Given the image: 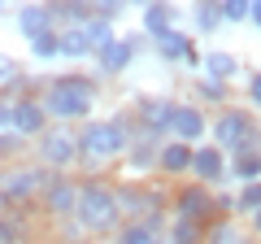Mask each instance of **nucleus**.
<instances>
[{
	"mask_svg": "<svg viewBox=\"0 0 261 244\" xmlns=\"http://www.w3.org/2000/svg\"><path fill=\"white\" fill-rule=\"evenodd\" d=\"M170 22H174V13H170L166 5H148V9H144V27H148L152 39H157L161 31H170Z\"/></svg>",
	"mask_w": 261,
	"mask_h": 244,
	"instance_id": "5701e85b",
	"label": "nucleus"
},
{
	"mask_svg": "<svg viewBox=\"0 0 261 244\" xmlns=\"http://www.w3.org/2000/svg\"><path fill=\"white\" fill-rule=\"evenodd\" d=\"M79 188H83V183H74V179H48V188L39 192V197H44V209L53 218H61V223H70V218H74V209H79Z\"/></svg>",
	"mask_w": 261,
	"mask_h": 244,
	"instance_id": "423d86ee",
	"label": "nucleus"
},
{
	"mask_svg": "<svg viewBox=\"0 0 261 244\" xmlns=\"http://www.w3.org/2000/svg\"><path fill=\"white\" fill-rule=\"evenodd\" d=\"M13 153H22V140L13 131H0V157H13Z\"/></svg>",
	"mask_w": 261,
	"mask_h": 244,
	"instance_id": "2f4dec72",
	"label": "nucleus"
},
{
	"mask_svg": "<svg viewBox=\"0 0 261 244\" xmlns=\"http://www.w3.org/2000/svg\"><path fill=\"white\" fill-rule=\"evenodd\" d=\"M48 170L44 166H13V170H5L0 175V205L9 209V205H22V201H31L35 192H44L48 188Z\"/></svg>",
	"mask_w": 261,
	"mask_h": 244,
	"instance_id": "20e7f679",
	"label": "nucleus"
},
{
	"mask_svg": "<svg viewBox=\"0 0 261 244\" xmlns=\"http://www.w3.org/2000/svg\"><path fill=\"white\" fill-rule=\"evenodd\" d=\"M222 170H226V153L218 149V144H200V149H192V175L200 179V183L222 179Z\"/></svg>",
	"mask_w": 261,
	"mask_h": 244,
	"instance_id": "ddd939ff",
	"label": "nucleus"
},
{
	"mask_svg": "<svg viewBox=\"0 0 261 244\" xmlns=\"http://www.w3.org/2000/svg\"><path fill=\"white\" fill-rule=\"evenodd\" d=\"M252 223H257V231H261V209H257V214H252Z\"/></svg>",
	"mask_w": 261,
	"mask_h": 244,
	"instance_id": "c9c22d12",
	"label": "nucleus"
},
{
	"mask_svg": "<svg viewBox=\"0 0 261 244\" xmlns=\"http://www.w3.org/2000/svg\"><path fill=\"white\" fill-rule=\"evenodd\" d=\"M74 223L83 227V235L113 231V227L122 223V214H118V188H109V183H83V188H79Z\"/></svg>",
	"mask_w": 261,
	"mask_h": 244,
	"instance_id": "7ed1b4c3",
	"label": "nucleus"
},
{
	"mask_svg": "<svg viewBox=\"0 0 261 244\" xmlns=\"http://www.w3.org/2000/svg\"><path fill=\"white\" fill-rule=\"evenodd\" d=\"M13 27H18V35L27 39H39V35H48V31H57L53 27V5H22L18 13H13Z\"/></svg>",
	"mask_w": 261,
	"mask_h": 244,
	"instance_id": "1a4fd4ad",
	"label": "nucleus"
},
{
	"mask_svg": "<svg viewBox=\"0 0 261 244\" xmlns=\"http://www.w3.org/2000/svg\"><path fill=\"white\" fill-rule=\"evenodd\" d=\"M27 227H22L18 214H0V244H22Z\"/></svg>",
	"mask_w": 261,
	"mask_h": 244,
	"instance_id": "393cba45",
	"label": "nucleus"
},
{
	"mask_svg": "<svg viewBox=\"0 0 261 244\" xmlns=\"http://www.w3.org/2000/svg\"><path fill=\"white\" fill-rule=\"evenodd\" d=\"M152 48H157L161 57H170V61H187V66H196V61H200V57H196V44L183 35V31H174V27L161 31V35L152 39Z\"/></svg>",
	"mask_w": 261,
	"mask_h": 244,
	"instance_id": "2eb2a0df",
	"label": "nucleus"
},
{
	"mask_svg": "<svg viewBox=\"0 0 261 244\" xmlns=\"http://www.w3.org/2000/svg\"><path fill=\"white\" fill-rule=\"evenodd\" d=\"M209 209H214V201H209V192H205V188H187L183 197H178V218H187V223L205 218Z\"/></svg>",
	"mask_w": 261,
	"mask_h": 244,
	"instance_id": "dca6fc26",
	"label": "nucleus"
},
{
	"mask_svg": "<svg viewBox=\"0 0 261 244\" xmlns=\"http://www.w3.org/2000/svg\"><path fill=\"white\" fill-rule=\"evenodd\" d=\"M235 175H240V179H252V183H257V175H261V153L235 157Z\"/></svg>",
	"mask_w": 261,
	"mask_h": 244,
	"instance_id": "bb28decb",
	"label": "nucleus"
},
{
	"mask_svg": "<svg viewBox=\"0 0 261 244\" xmlns=\"http://www.w3.org/2000/svg\"><path fill=\"white\" fill-rule=\"evenodd\" d=\"M209 244H244V240H240V231H235L231 223H218L214 231H209Z\"/></svg>",
	"mask_w": 261,
	"mask_h": 244,
	"instance_id": "c85d7f7f",
	"label": "nucleus"
},
{
	"mask_svg": "<svg viewBox=\"0 0 261 244\" xmlns=\"http://www.w3.org/2000/svg\"><path fill=\"white\" fill-rule=\"evenodd\" d=\"M140 122H144V135H166L170 122H174V101H166V96H148V101H140Z\"/></svg>",
	"mask_w": 261,
	"mask_h": 244,
	"instance_id": "9b49d317",
	"label": "nucleus"
},
{
	"mask_svg": "<svg viewBox=\"0 0 261 244\" xmlns=\"http://www.w3.org/2000/svg\"><path fill=\"white\" fill-rule=\"evenodd\" d=\"M248 18L257 22V27H261V5H252V9H248Z\"/></svg>",
	"mask_w": 261,
	"mask_h": 244,
	"instance_id": "f704fd0d",
	"label": "nucleus"
},
{
	"mask_svg": "<svg viewBox=\"0 0 261 244\" xmlns=\"http://www.w3.org/2000/svg\"><path fill=\"white\" fill-rule=\"evenodd\" d=\"M118 214H122V223H144V218H152L157 214V192L126 183L118 192Z\"/></svg>",
	"mask_w": 261,
	"mask_h": 244,
	"instance_id": "6e6552de",
	"label": "nucleus"
},
{
	"mask_svg": "<svg viewBox=\"0 0 261 244\" xmlns=\"http://www.w3.org/2000/svg\"><path fill=\"white\" fill-rule=\"evenodd\" d=\"M48 131V113L35 96H18L13 101V135L18 140H39Z\"/></svg>",
	"mask_w": 261,
	"mask_h": 244,
	"instance_id": "0eeeda50",
	"label": "nucleus"
},
{
	"mask_svg": "<svg viewBox=\"0 0 261 244\" xmlns=\"http://www.w3.org/2000/svg\"><path fill=\"white\" fill-rule=\"evenodd\" d=\"M39 105H44L48 118H57V127H65V122H74V118L87 122L92 109H96V87L83 75H61V79H53L44 87Z\"/></svg>",
	"mask_w": 261,
	"mask_h": 244,
	"instance_id": "f257e3e1",
	"label": "nucleus"
},
{
	"mask_svg": "<svg viewBox=\"0 0 261 244\" xmlns=\"http://www.w3.org/2000/svg\"><path fill=\"white\" fill-rule=\"evenodd\" d=\"M235 205H240V209H252V214H257V209H261V183H248V188H244V197L235 201Z\"/></svg>",
	"mask_w": 261,
	"mask_h": 244,
	"instance_id": "7c9ffc66",
	"label": "nucleus"
},
{
	"mask_svg": "<svg viewBox=\"0 0 261 244\" xmlns=\"http://www.w3.org/2000/svg\"><path fill=\"white\" fill-rule=\"evenodd\" d=\"M252 9V0H226V5H218V13H222L226 22H244Z\"/></svg>",
	"mask_w": 261,
	"mask_h": 244,
	"instance_id": "cd10ccee",
	"label": "nucleus"
},
{
	"mask_svg": "<svg viewBox=\"0 0 261 244\" xmlns=\"http://www.w3.org/2000/svg\"><path fill=\"white\" fill-rule=\"evenodd\" d=\"M205 70H209L214 83H226V79L235 75V57H231V53H209V57H205Z\"/></svg>",
	"mask_w": 261,
	"mask_h": 244,
	"instance_id": "412c9836",
	"label": "nucleus"
},
{
	"mask_svg": "<svg viewBox=\"0 0 261 244\" xmlns=\"http://www.w3.org/2000/svg\"><path fill=\"white\" fill-rule=\"evenodd\" d=\"M130 57H135V39L126 35H113L109 44L96 53V66H100V75H122V70L130 66Z\"/></svg>",
	"mask_w": 261,
	"mask_h": 244,
	"instance_id": "f8f14e48",
	"label": "nucleus"
},
{
	"mask_svg": "<svg viewBox=\"0 0 261 244\" xmlns=\"http://www.w3.org/2000/svg\"><path fill=\"white\" fill-rule=\"evenodd\" d=\"M31 57H35V61H53V57H61V35L48 31V35L31 39Z\"/></svg>",
	"mask_w": 261,
	"mask_h": 244,
	"instance_id": "4be33fe9",
	"label": "nucleus"
},
{
	"mask_svg": "<svg viewBox=\"0 0 261 244\" xmlns=\"http://www.w3.org/2000/svg\"><path fill=\"white\" fill-rule=\"evenodd\" d=\"M126 149H130L126 118H87L79 131V161H87V166H105Z\"/></svg>",
	"mask_w": 261,
	"mask_h": 244,
	"instance_id": "f03ea898",
	"label": "nucleus"
},
{
	"mask_svg": "<svg viewBox=\"0 0 261 244\" xmlns=\"http://www.w3.org/2000/svg\"><path fill=\"white\" fill-rule=\"evenodd\" d=\"M157 166L166 170V175H183V170H192V149H187V144H161Z\"/></svg>",
	"mask_w": 261,
	"mask_h": 244,
	"instance_id": "f3484780",
	"label": "nucleus"
},
{
	"mask_svg": "<svg viewBox=\"0 0 261 244\" xmlns=\"http://www.w3.org/2000/svg\"><path fill=\"white\" fill-rule=\"evenodd\" d=\"M126 153H130V166H135V170H148V166H157V153H161V144L152 140V135H140V140L130 144Z\"/></svg>",
	"mask_w": 261,
	"mask_h": 244,
	"instance_id": "a211bd4d",
	"label": "nucleus"
},
{
	"mask_svg": "<svg viewBox=\"0 0 261 244\" xmlns=\"http://www.w3.org/2000/svg\"><path fill=\"white\" fill-rule=\"evenodd\" d=\"M218 22H222V13H218V5H200V9H196V27H200V31H214Z\"/></svg>",
	"mask_w": 261,
	"mask_h": 244,
	"instance_id": "c756f323",
	"label": "nucleus"
},
{
	"mask_svg": "<svg viewBox=\"0 0 261 244\" xmlns=\"http://www.w3.org/2000/svg\"><path fill=\"white\" fill-rule=\"evenodd\" d=\"M248 96H252V101L261 105V75H257V79H252V83H248Z\"/></svg>",
	"mask_w": 261,
	"mask_h": 244,
	"instance_id": "72a5a7b5",
	"label": "nucleus"
},
{
	"mask_svg": "<svg viewBox=\"0 0 261 244\" xmlns=\"http://www.w3.org/2000/svg\"><path fill=\"white\" fill-rule=\"evenodd\" d=\"M22 83H27V70L18 66V57L0 53V96H5V92H18Z\"/></svg>",
	"mask_w": 261,
	"mask_h": 244,
	"instance_id": "6ab92c4d",
	"label": "nucleus"
},
{
	"mask_svg": "<svg viewBox=\"0 0 261 244\" xmlns=\"http://www.w3.org/2000/svg\"><path fill=\"white\" fill-rule=\"evenodd\" d=\"M248 131H252V122H248V113H240V109H226L222 118L214 122V140H218V149H226V153L240 149Z\"/></svg>",
	"mask_w": 261,
	"mask_h": 244,
	"instance_id": "9d476101",
	"label": "nucleus"
},
{
	"mask_svg": "<svg viewBox=\"0 0 261 244\" xmlns=\"http://www.w3.org/2000/svg\"><path fill=\"white\" fill-rule=\"evenodd\" d=\"M83 35H87V44H92V53H100V48L113 39V27H109L105 18H96V13H92V22L83 27Z\"/></svg>",
	"mask_w": 261,
	"mask_h": 244,
	"instance_id": "b1692460",
	"label": "nucleus"
},
{
	"mask_svg": "<svg viewBox=\"0 0 261 244\" xmlns=\"http://www.w3.org/2000/svg\"><path fill=\"white\" fill-rule=\"evenodd\" d=\"M0 131H13V101L0 96Z\"/></svg>",
	"mask_w": 261,
	"mask_h": 244,
	"instance_id": "473e14b6",
	"label": "nucleus"
},
{
	"mask_svg": "<svg viewBox=\"0 0 261 244\" xmlns=\"http://www.w3.org/2000/svg\"><path fill=\"white\" fill-rule=\"evenodd\" d=\"M152 244H161V240H152Z\"/></svg>",
	"mask_w": 261,
	"mask_h": 244,
	"instance_id": "4c0bfd02",
	"label": "nucleus"
},
{
	"mask_svg": "<svg viewBox=\"0 0 261 244\" xmlns=\"http://www.w3.org/2000/svg\"><path fill=\"white\" fill-rule=\"evenodd\" d=\"M170 131L178 135V144L192 149V144L205 135V113L196 109V105H174V122H170Z\"/></svg>",
	"mask_w": 261,
	"mask_h": 244,
	"instance_id": "4468645a",
	"label": "nucleus"
},
{
	"mask_svg": "<svg viewBox=\"0 0 261 244\" xmlns=\"http://www.w3.org/2000/svg\"><path fill=\"white\" fill-rule=\"evenodd\" d=\"M0 13H5V0H0Z\"/></svg>",
	"mask_w": 261,
	"mask_h": 244,
	"instance_id": "e433bc0d",
	"label": "nucleus"
},
{
	"mask_svg": "<svg viewBox=\"0 0 261 244\" xmlns=\"http://www.w3.org/2000/svg\"><path fill=\"white\" fill-rule=\"evenodd\" d=\"M39 161H44V170H65L79 161V135L70 131V127H48L44 135H39Z\"/></svg>",
	"mask_w": 261,
	"mask_h": 244,
	"instance_id": "39448f33",
	"label": "nucleus"
},
{
	"mask_svg": "<svg viewBox=\"0 0 261 244\" xmlns=\"http://www.w3.org/2000/svg\"><path fill=\"white\" fill-rule=\"evenodd\" d=\"M61 35V57H96L92 44H87L83 27H70V31H57Z\"/></svg>",
	"mask_w": 261,
	"mask_h": 244,
	"instance_id": "aec40b11",
	"label": "nucleus"
},
{
	"mask_svg": "<svg viewBox=\"0 0 261 244\" xmlns=\"http://www.w3.org/2000/svg\"><path fill=\"white\" fill-rule=\"evenodd\" d=\"M170 244H200V227L187 223V218H178L174 231H170Z\"/></svg>",
	"mask_w": 261,
	"mask_h": 244,
	"instance_id": "a878e982",
	"label": "nucleus"
}]
</instances>
